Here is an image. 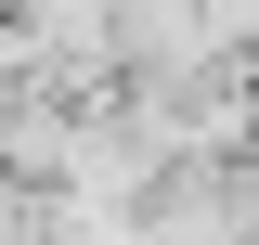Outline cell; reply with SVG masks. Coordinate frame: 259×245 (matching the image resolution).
Here are the masks:
<instances>
[{"label":"cell","instance_id":"cell-1","mask_svg":"<svg viewBox=\"0 0 259 245\" xmlns=\"http://www.w3.org/2000/svg\"><path fill=\"white\" fill-rule=\"evenodd\" d=\"M52 232H65V207H52L39 181H13V168H0V245H52Z\"/></svg>","mask_w":259,"mask_h":245}]
</instances>
